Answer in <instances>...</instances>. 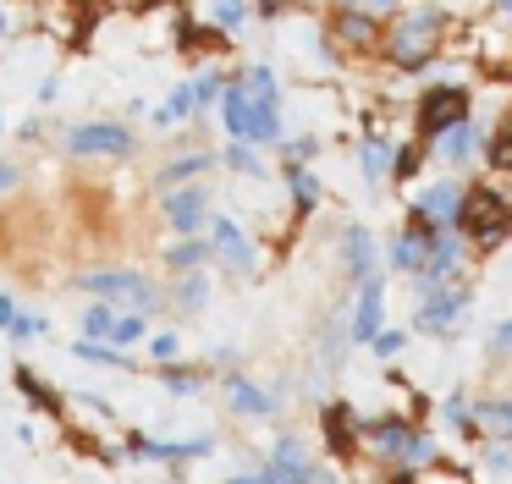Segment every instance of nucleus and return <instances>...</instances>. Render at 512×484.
<instances>
[{"mask_svg":"<svg viewBox=\"0 0 512 484\" xmlns=\"http://www.w3.org/2000/svg\"><path fill=\"white\" fill-rule=\"evenodd\" d=\"M369 347H375V358H397V352L408 347V330H380V336L369 341Z\"/></svg>","mask_w":512,"mask_h":484,"instance_id":"nucleus-43","label":"nucleus"},{"mask_svg":"<svg viewBox=\"0 0 512 484\" xmlns=\"http://www.w3.org/2000/svg\"><path fill=\"white\" fill-rule=\"evenodd\" d=\"M6 33H12V11L0 6V44H6Z\"/></svg>","mask_w":512,"mask_h":484,"instance_id":"nucleus-51","label":"nucleus"},{"mask_svg":"<svg viewBox=\"0 0 512 484\" xmlns=\"http://www.w3.org/2000/svg\"><path fill=\"white\" fill-rule=\"evenodd\" d=\"M221 132L237 143H259V149H276L281 138H287V116H281V105H259L254 94H248L243 72H232V83H226L221 94Z\"/></svg>","mask_w":512,"mask_h":484,"instance_id":"nucleus-2","label":"nucleus"},{"mask_svg":"<svg viewBox=\"0 0 512 484\" xmlns=\"http://www.w3.org/2000/svg\"><path fill=\"white\" fill-rule=\"evenodd\" d=\"M188 83H193V105H199V116H193V121H204L215 105H221V94H226V83H232V72H221V66H204V72L188 77Z\"/></svg>","mask_w":512,"mask_h":484,"instance_id":"nucleus-28","label":"nucleus"},{"mask_svg":"<svg viewBox=\"0 0 512 484\" xmlns=\"http://www.w3.org/2000/svg\"><path fill=\"white\" fill-rule=\"evenodd\" d=\"M210 187L204 182H188V187H171V193H160V220L171 226V237H199L204 226H210Z\"/></svg>","mask_w":512,"mask_h":484,"instance_id":"nucleus-11","label":"nucleus"},{"mask_svg":"<svg viewBox=\"0 0 512 484\" xmlns=\"http://www.w3.org/2000/svg\"><path fill=\"white\" fill-rule=\"evenodd\" d=\"M358 154V176H364L369 187H386L391 182V165H397V138H391L386 127H364L353 143Z\"/></svg>","mask_w":512,"mask_h":484,"instance_id":"nucleus-15","label":"nucleus"},{"mask_svg":"<svg viewBox=\"0 0 512 484\" xmlns=\"http://www.w3.org/2000/svg\"><path fill=\"white\" fill-rule=\"evenodd\" d=\"M485 352H490V358H512V319H501V325L490 330Z\"/></svg>","mask_w":512,"mask_h":484,"instance_id":"nucleus-44","label":"nucleus"},{"mask_svg":"<svg viewBox=\"0 0 512 484\" xmlns=\"http://www.w3.org/2000/svg\"><path fill=\"white\" fill-rule=\"evenodd\" d=\"M424 165H430V143L413 138V132H408V138H397V165H391V182H413Z\"/></svg>","mask_w":512,"mask_h":484,"instance_id":"nucleus-29","label":"nucleus"},{"mask_svg":"<svg viewBox=\"0 0 512 484\" xmlns=\"http://www.w3.org/2000/svg\"><path fill=\"white\" fill-rule=\"evenodd\" d=\"M331 6H347V11H369V17H380V22H391L408 0H331Z\"/></svg>","mask_w":512,"mask_h":484,"instance_id":"nucleus-41","label":"nucleus"},{"mask_svg":"<svg viewBox=\"0 0 512 484\" xmlns=\"http://www.w3.org/2000/svg\"><path fill=\"white\" fill-rule=\"evenodd\" d=\"M485 121H457V127H446L441 138L430 143V160H441V171H452V176H468L474 165H485Z\"/></svg>","mask_w":512,"mask_h":484,"instance_id":"nucleus-10","label":"nucleus"},{"mask_svg":"<svg viewBox=\"0 0 512 484\" xmlns=\"http://www.w3.org/2000/svg\"><path fill=\"white\" fill-rule=\"evenodd\" d=\"M39 336H50V319L45 314H17L12 330H6V341H17V347H23V341H39Z\"/></svg>","mask_w":512,"mask_h":484,"instance_id":"nucleus-39","label":"nucleus"},{"mask_svg":"<svg viewBox=\"0 0 512 484\" xmlns=\"http://www.w3.org/2000/svg\"><path fill=\"white\" fill-rule=\"evenodd\" d=\"M259 479H265V484H314L320 473H314V462H309V451H303V440L281 435L276 446H270V457H265V468H259Z\"/></svg>","mask_w":512,"mask_h":484,"instance_id":"nucleus-16","label":"nucleus"},{"mask_svg":"<svg viewBox=\"0 0 512 484\" xmlns=\"http://www.w3.org/2000/svg\"><path fill=\"white\" fill-rule=\"evenodd\" d=\"M463 314H468V292H463V286H441V292L419 297L413 330H419V336H457Z\"/></svg>","mask_w":512,"mask_h":484,"instance_id":"nucleus-14","label":"nucleus"},{"mask_svg":"<svg viewBox=\"0 0 512 484\" xmlns=\"http://www.w3.org/2000/svg\"><path fill=\"white\" fill-rule=\"evenodd\" d=\"M226 484H265L259 473H237V479H226Z\"/></svg>","mask_w":512,"mask_h":484,"instance_id":"nucleus-52","label":"nucleus"},{"mask_svg":"<svg viewBox=\"0 0 512 484\" xmlns=\"http://www.w3.org/2000/svg\"><path fill=\"white\" fill-rule=\"evenodd\" d=\"M226 407H232L237 418H276V396L265 391V385L243 380V374H226Z\"/></svg>","mask_w":512,"mask_h":484,"instance_id":"nucleus-22","label":"nucleus"},{"mask_svg":"<svg viewBox=\"0 0 512 484\" xmlns=\"http://www.w3.org/2000/svg\"><path fill=\"white\" fill-rule=\"evenodd\" d=\"M23 314V308H17V297L12 292H0V336H6V330H12V319Z\"/></svg>","mask_w":512,"mask_h":484,"instance_id":"nucleus-46","label":"nucleus"},{"mask_svg":"<svg viewBox=\"0 0 512 484\" xmlns=\"http://www.w3.org/2000/svg\"><path fill=\"white\" fill-rule=\"evenodd\" d=\"M215 154H221V171L243 176V182H259V176H270V171H265V149H259V143H237V138H226Z\"/></svg>","mask_w":512,"mask_h":484,"instance_id":"nucleus-25","label":"nucleus"},{"mask_svg":"<svg viewBox=\"0 0 512 484\" xmlns=\"http://www.w3.org/2000/svg\"><path fill=\"white\" fill-rule=\"evenodd\" d=\"M468 253H474L468 231H457V226L430 231L424 264H419V275H413V297H430V292H441V286H457V281H463V270H468Z\"/></svg>","mask_w":512,"mask_h":484,"instance_id":"nucleus-5","label":"nucleus"},{"mask_svg":"<svg viewBox=\"0 0 512 484\" xmlns=\"http://www.w3.org/2000/svg\"><path fill=\"white\" fill-rule=\"evenodd\" d=\"M17 176H23V171H17L12 160H0V193H12V187H17Z\"/></svg>","mask_w":512,"mask_h":484,"instance_id":"nucleus-48","label":"nucleus"},{"mask_svg":"<svg viewBox=\"0 0 512 484\" xmlns=\"http://www.w3.org/2000/svg\"><path fill=\"white\" fill-rule=\"evenodd\" d=\"M160 380H166L171 396H193L204 385V369H188V363L177 358V363H166V369H160Z\"/></svg>","mask_w":512,"mask_h":484,"instance_id":"nucleus-37","label":"nucleus"},{"mask_svg":"<svg viewBox=\"0 0 512 484\" xmlns=\"http://www.w3.org/2000/svg\"><path fill=\"white\" fill-rule=\"evenodd\" d=\"M292 11V0H254V17L259 22H281Z\"/></svg>","mask_w":512,"mask_h":484,"instance_id":"nucleus-45","label":"nucleus"},{"mask_svg":"<svg viewBox=\"0 0 512 484\" xmlns=\"http://www.w3.org/2000/svg\"><path fill=\"white\" fill-rule=\"evenodd\" d=\"M204 237H210L215 248V264H221L226 275H254L259 253H254V237H248L243 226H237L232 215H210V226H204Z\"/></svg>","mask_w":512,"mask_h":484,"instance_id":"nucleus-13","label":"nucleus"},{"mask_svg":"<svg viewBox=\"0 0 512 484\" xmlns=\"http://www.w3.org/2000/svg\"><path fill=\"white\" fill-rule=\"evenodd\" d=\"M490 17L507 22V28H512V0H490Z\"/></svg>","mask_w":512,"mask_h":484,"instance_id":"nucleus-50","label":"nucleus"},{"mask_svg":"<svg viewBox=\"0 0 512 484\" xmlns=\"http://www.w3.org/2000/svg\"><path fill=\"white\" fill-rule=\"evenodd\" d=\"M144 336H149V314H116L111 347H138Z\"/></svg>","mask_w":512,"mask_h":484,"instance_id":"nucleus-38","label":"nucleus"},{"mask_svg":"<svg viewBox=\"0 0 512 484\" xmlns=\"http://www.w3.org/2000/svg\"><path fill=\"white\" fill-rule=\"evenodd\" d=\"M39 127H45V121H39V116H28L23 127H17V138H23V143H39V138H45V132H39Z\"/></svg>","mask_w":512,"mask_h":484,"instance_id":"nucleus-47","label":"nucleus"},{"mask_svg":"<svg viewBox=\"0 0 512 484\" xmlns=\"http://www.w3.org/2000/svg\"><path fill=\"white\" fill-rule=\"evenodd\" d=\"M380 330H386V275H369V281L358 286V308H353V319H347V336H353L358 347H369Z\"/></svg>","mask_w":512,"mask_h":484,"instance_id":"nucleus-17","label":"nucleus"},{"mask_svg":"<svg viewBox=\"0 0 512 484\" xmlns=\"http://www.w3.org/2000/svg\"><path fill=\"white\" fill-rule=\"evenodd\" d=\"M441 413H446V424H452V429H463V435H479V413H474V402L452 396V402H446Z\"/></svg>","mask_w":512,"mask_h":484,"instance_id":"nucleus-40","label":"nucleus"},{"mask_svg":"<svg viewBox=\"0 0 512 484\" xmlns=\"http://www.w3.org/2000/svg\"><path fill=\"white\" fill-rule=\"evenodd\" d=\"M56 94H61V83H56V77H50V83H39V88H34V99H39V105H56Z\"/></svg>","mask_w":512,"mask_h":484,"instance_id":"nucleus-49","label":"nucleus"},{"mask_svg":"<svg viewBox=\"0 0 512 484\" xmlns=\"http://www.w3.org/2000/svg\"><path fill=\"white\" fill-rule=\"evenodd\" d=\"M215 165H221L215 149H188V154H177V160L160 165V171L149 176V187H155V193H171V187H188V182H199V176H210Z\"/></svg>","mask_w":512,"mask_h":484,"instance_id":"nucleus-20","label":"nucleus"},{"mask_svg":"<svg viewBox=\"0 0 512 484\" xmlns=\"http://www.w3.org/2000/svg\"><path fill=\"white\" fill-rule=\"evenodd\" d=\"M325 39L342 44L347 55H380V39H386V22L369 17V11H347V6H331L325 17Z\"/></svg>","mask_w":512,"mask_h":484,"instance_id":"nucleus-12","label":"nucleus"},{"mask_svg":"<svg viewBox=\"0 0 512 484\" xmlns=\"http://www.w3.org/2000/svg\"><path fill=\"white\" fill-rule=\"evenodd\" d=\"M507 121H512V105H507Z\"/></svg>","mask_w":512,"mask_h":484,"instance_id":"nucleus-53","label":"nucleus"},{"mask_svg":"<svg viewBox=\"0 0 512 484\" xmlns=\"http://www.w3.org/2000/svg\"><path fill=\"white\" fill-rule=\"evenodd\" d=\"M474 413H479V429H490L496 440H512V396H479Z\"/></svg>","mask_w":512,"mask_h":484,"instance_id":"nucleus-30","label":"nucleus"},{"mask_svg":"<svg viewBox=\"0 0 512 484\" xmlns=\"http://www.w3.org/2000/svg\"><path fill=\"white\" fill-rule=\"evenodd\" d=\"M0 132H6V121H0Z\"/></svg>","mask_w":512,"mask_h":484,"instance_id":"nucleus-54","label":"nucleus"},{"mask_svg":"<svg viewBox=\"0 0 512 484\" xmlns=\"http://www.w3.org/2000/svg\"><path fill=\"white\" fill-rule=\"evenodd\" d=\"M149 358H155L160 369H166V363H177V358H182V341L171 336V330H160V336H149Z\"/></svg>","mask_w":512,"mask_h":484,"instance_id":"nucleus-42","label":"nucleus"},{"mask_svg":"<svg viewBox=\"0 0 512 484\" xmlns=\"http://www.w3.org/2000/svg\"><path fill=\"white\" fill-rule=\"evenodd\" d=\"M424 248H430V231L408 220V226H402L397 237H391V248H386V270H397V275H419Z\"/></svg>","mask_w":512,"mask_h":484,"instance_id":"nucleus-23","label":"nucleus"},{"mask_svg":"<svg viewBox=\"0 0 512 484\" xmlns=\"http://www.w3.org/2000/svg\"><path fill=\"white\" fill-rule=\"evenodd\" d=\"M457 28V17L435 0H419V6H402L397 17L386 22V39H380V61L402 77H424L435 61L446 55V33Z\"/></svg>","mask_w":512,"mask_h":484,"instance_id":"nucleus-1","label":"nucleus"},{"mask_svg":"<svg viewBox=\"0 0 512 484\" xmlns=\"http://www.w3.org/2000/svg\"><path fill=\"white\" fill-rule=\"evenodd\" d=\"M215 440L193 435V440H149V435H127V457L133 462H199L210 457Z\"/></svg>","mask_w":512,"mask_h":484,"instance_id":"nucleus-18","label":"nucleus"},{"mask_svg":"<svg viewBox=\"0 0 512 484\" xmlns=\"http://www.w3.org/2000/svg\"><path fill=\"white\" fill-rule=\"evenodd\" d=\"M364 446L375 451L380 462H397V468H430L435 457H441V446H435L424 429L402 424V418H375V424H364Z\"/></svg>","mask_w":512,"mask_h":484,"instance_id":"nucleus-6","label":"nucleus"},{"mask_svg":"<svg viewBox=\"0 0 512 484\" xmlns=\"http://www.w3.org/2000/svg\"><path fill=\"white\" fill-rule=\"evenodd\" d=\"M507 72H512V66H507Z\"/></svg>","mask_w":512,"mask_h":484,"instance_id":"nucleus-55","label":"nucleus"},{"mask_svg":"<svg viewBox=\"0 0 512 484\" xmlns=\"http://www.w3.org/2000/svg\"><path fill=\"white\" fill-rule=\"evenodd\" d=\"M463 231L474 248H501L512 231V198L490 182H468V198H463Z\"/></svg>","mask_w":512,"mask_h":484,"instance_id":"nucleus-8","label":"nucleus"},{"mask_svg":"<svg viewBox=\"0 0 512 484\" xmlns=\"http://www.w3.org/2000/svg\"><path fill=\"white\" fill-rule=\"evenodd\" d=\"M463 198H468V182L463 176H430L408 193V220L424 231H441V226H457L463 231Z\"/></svg>","mask_w":512,"mask_h":484,"instance_id":"nucleus-7","label":"nucleus"},{"mask_svg":"<svg viewBox=\"0 0 512 484\" xmlns=\"http://www.w3.org/2000/svg\"><path fill=\"white\" fill-rule=\"evenodd\" d=\"M281 187H287L292 215L298 220H309L314 209H320V198H325V182L314 176V165H281Z\"/></svg>","mask_w":512,"mask_h":484,"instance_id":"nucleus-21","label":"nucleus"},{"mask_svg":"<svg viewBox=\"0 0 512 484\" xmlns=\"http://www.w3.org/2000/svg\"><path fill=\"white\" fill-rule=\"evenodd\" d=\"M204 17H210L215 33H226V39H237V33L254 22V0H204Z\"/></svg>","mask_w":512,"mask_h":484,"instance_id":"nucleus-27","label":"nucleus"},{"mask_svg":"<svg viewBox=\"0 0 512 484\" xmlns=\"http://www.w3.org/2000/svg\"><path fill=\"white\" fill-rule=\"evenodd\" d=\"M243 83H248V94H254L259 105H281V77H276V66H270V61L243 66Z\"/></svg>","mask_w":512,"mask_h":484,"instance_id":"nucleus-34","label":"nucleus"},{"mask_svg":"<svg viewBox=\"0 0 512 484\" xmlns=\"http://www.w3.org/2000/svg\"><path fill=\"white\" fill-rule=\"evenodd\" d=\"M320 149H325V138H320V132H287V138L276 143L281 165H309Z\"/></svg>","mask_w":512,"mask_h":484,"instance_id":"nucleus-35","label":"nucleus"},{"mask_svg":"<svg viewBox=\"0 0 512 484\" xmlns=\"http://www.w3.org/2000/svg\"><path fill=\"white\" fill-rule=\"evenodd\" d=\"M78 292L100 297V303H116V308H133V314H160V286L149 281L144 270L133 264H111V270H83L78 275Z\"/></svg>","mask_w":512,"mask_h":484,"instance_id":"nucleus-4","label":"nucleus"},{"mask_svg":"<svg viewBox=\"0 0 512 484\" xmlns=\"http://www.w3.org/2000/svg\"><path fill=\"white\" fill-rule=\"evenodd\" d=\"M72 358H78V363H100V369H133L127 352H116L111 341H89V336L72 341Z\"/></svg>","mask_w":512,"mask_h":484,"instance_id":"nucleus-33","label":"nucleus"},{"mask_svg":"<svg viewBox=\"0 0 512 484\" xmlns=\"http://www.w3.org/2000/svg\"><path fill=\"white\" fill-rule=\"evenodd\" d=\"M204 264H215V248H210V237H177L166 248V270L171 275H193V270H204Z\"/></svg>","mask_w":512,"mask_h":484,"instance_id":"nucleus-26","label":"nucleus"},{"mask_svg":"<svg viewBox=\"0 0 512 484\" xmlns=\"http://www.w3.org/2000/svg\"><path fill=\"white\" fill-rule=\"evenodd\" d=\"M193 116H199V105H193V83H177V88H166V99H160L155 110H149V127L171 132V127H182V121H193Z\"/></svg>","mask_w":512,"mask_h":484,"instance_id":"nucleus-24","label":"nucleus"},{"mask_svg":"<svg viewBox=\"0 0 512 484\" xmlns=\"http://www.w3.org/2000/svg\"><path fill=\"white\" fill-rule=\"evenodd\" d=\"M485 165H490L496 176H512V121H507V116H501L496 127L485 132Z\"/></svg>","mask_w":512,"mask_h":484,"instance_id":"nucleus-32","label":"nucleus"},{"mask_svg":"<svg viewBox=\"0 0 512 484\" xmlns=\"http://www.w3.org/2000/svg\"><path fill=\"white\" fill-rule=\"evenodd\" d=\"M78 325H83V336H89V341H111V330H116V303H100V297H94V303L78 314Z\"/></svg>","mask_w":512,"mask_h":484,"instance_id":"nucleus-36","label":"nucleus"},{"mask_svg":"<svg viewBox=\"0 0 512 484\" xmlns=\"http://www.w3.org/2000/svg\"><path fill=\"white\" fill-rule=\"evenodd\" d=\"M61 149L72 160H127V154H138V132L133 121H78V127H67Z\"/></svg>","mask_w":512,"mask_h":484,"instance_id":"nucleus-9","label":"nucleus"},{"mask_svg":"<svg viewBox=\"0 0 512 484\" xmlns=\"http://www.w3.org/2000/svg\"><path fill=\"white\" fill-rule=\"evenodd\" d=\"M474 116V88L468 83H452V77H441V83H424L419 99H413V138L435 143L446 127H457V121Z\"/></svg>","mask_w":512,"mask_h":484,"instance_id":"nucleus-3","label":"nucleus"},{"mask_svg":"<svg viewBox=\"0 0 512 484\" xmlns=\"http://www.w3.org/2000/svg\"><path fill=\"white\" fill-rule=\"evenodd\" d=\"M171 303H177L182 314H204V303H210V281H204V270L177 275V281H171Z\"/></svg>","mask_w":512,"mask_h":484,"instance_id":"nucleus-31","label":"nucleus"},{"mask_svg":"<svg viewBox=\"0 0 512 484\" xmlns=\"http://www.w3.org/2000/svg\"><path fill=\"white\" fill-rule=\"evenodd\" d=\"M342 264H347V281L353 286H364L369 275H380L375 264H380V242H375V231L364 226V220H347L342 226Z\"/></svg>","mask_w":512,"mask_h":484,"instance_id":"nucleus-19","label":"nucleus"}]
</instances>
